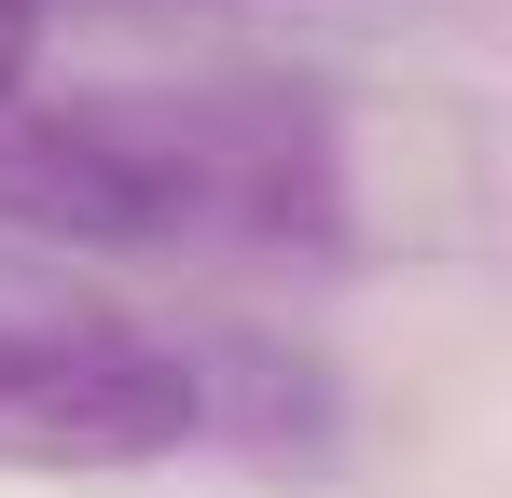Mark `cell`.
Here are the masks:
<instances>
[{
    "label": "cell",
    "instance_id": "cell-2",
    "mask_svg": "<svg viewBox=\"0 0 512 498\" xmlns=\"http://www.w3.org/2000/svg\"><path fill=\"white\" fill-rule=\"evenodd\" d=\"M208 429L194 346L125 305L0 291V471H139Z\"/></svg>",
    "mask_w": 512,
    "mask_h": 498
},
{
    "label": "cell",
    "instance_id": "cell-3",
    "mask_svg": "<svg viewBox=\"0 0 512 498\" xmlns=\"http://www.w3.org/2000/svg\"><path fill=\"white\" fill-rule=\"evenodd\" d=\"M28 42H42V0H0V97L28 83Z\"/></svg>",
    "mask_w": 512,
    "mask_h": 498
},
{
    "label": "cell",
    "instance_id": "cell-1",
    "mask_svg": "<svg viewBox=\"0 0 512 498\" xmlns=\"http://www.w3.org/2000/svg\"><path fill=\"white\" fill-rule=\"evenodd\" d=\"M0 222L42 249H291L333 236V139L291 97L125 83L0 97Z\"/></svg>",
    "mask_w": 512,
    "mask_h": 498
}]
</instances>
